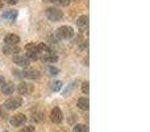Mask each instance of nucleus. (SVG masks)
<instances>
[{"label":"nucleus","instance_id":"2eb2a0df","mask_svg":"<svg viewBox=\"0 0 150 132\" xmlns=\"http://www.w3.org/2000/svg\"><path fill=\"white\" fill-rule=\"evenodd\" d=\"M76 25L79 26V28H87L88 26V16H86V15H82V16H79V17L76 19Z\"/></svg>","mask_w":150,"mask_h":132},{"label":"nucleus","instance_id":"39448f33","mask_svg":"<svg viewBox=\"0 0 150 132\" xmlns=\"http://www.w3.org/2000/svg\"><path fill=\"white\" fill-rule=\"evenodd\" d=\"M21 74H23L24 78H28V79H40V78H41V73H40V70L32 69V67H26Z\"/></svg>","mask_w":150,"mask_h":132},{"label":"nucleus","instance_id":"c756f323","mask_svg":"<svg viewBox=\"0 0 150 132\" xmlns=\"http://www.w3.org/2000/svg\"><path fill=\"white\" fill-rule=\"evenodd\" d=\"M0 118H5V112L0 110Z\"/></svg>","mask_w":150,"mask_h":132},{"label":"nucleus","instance_id":"9d476101","mask_svg":"<svg viewBox=\"0 0 150 132\" xmlns=\"http://www.w3.org/2000/svg\"><path fill=\"white\" fill-rule=\"evenodd\" d=\"M41 61L42 62H45V64H54V62H57L58 61V56L55 54V53H47V54H42L41 57Z\"/></svg>","mask_w":150,"mask_h":132},{"label":"nucleus","instance_id":"1a4fd4ad","mask_svg":"<svg viewBox=\"0 0 150 132\" xmlns=\"http://www.w3.org/2000/svg\"><path fill=\"white\" fill-rule=\"evenodd\" d=\"M26 122V116L24 114H17L11 119V124L13 127H20V126H24V123Z\"/></svg>","mask_w":150,"mask_h":132},{"label":"nucleus","instance_id":"7c9ffc66","mask_svg":"<svg viewBox=\"0 0 150 132\" xmlns=\"http://www.w3.org/2000/svg\"><path fill=\"white\" fill-rule=\"evenodd\" d=\"M3 5H4V1H3V0H0V9L3 8Z\"/></svg>","mask_w":150,"mask_h":132},{"label":"nucleus","instance_id":"cd10ccee","mask_svg":"<svg viewBox=\"0 0 150 132\" xmlns=\"http://www.w3.org/2000/svg\"><path fill=\"white\" fill-rule=\"evenodd\" d=\"M5 83V81H4V77L3 75H0V88H1V86Z\"/></svg>","mask_w":150,"mask_h":132},{"label":"nucleus","instance_id":"0eeeda50","mask_svg":"<svg viewBox=\"0 0 150 132\" xmlns=\"http://www.w3.org/2000/svg\"><path fill=\"white\" fill-rule=\"evenodd\" d=\"M12 61H13V64H16L17 66L25 67V69L29 66V64H30V61H29L28 58L25 57V56H13Z\"/></svg>","mask_w":150,"mask_h":132},{"label":"nucleus","instance_id":"423d86ee","mask_svg":"<svg viewBox=\"0 0 150 132\" xmlns=\"http://www.w3.org/2000/svg\"><path fill=\"white\" fill-rule=\"evenodd\" d=\"M50 120H52L53 123H55V124H59L63 120V114L59 107H54V108L52 110V112H50Z\"/></svg>","mask_w":150,"mask_h":132},{"label":"nucleus","instance_id":"5701e85b","mask_svg":"<svg viewBox=\"0 0 150 132\" xmlns=\"http://www.w3.org/2000/svg\"><path fill=\"white\" fill-rule=\"evenodd\" d=\"M88 91H90V83L83 82L82 83V93L83 94H88Z\"/></svg>","mask_w":150,"mask_h":132},{"label":"nucleus","instance_id":"aec40b11","mask_svg":"<svg viewBox=\"0 0 150 132\" xmlns=\"http://www.w3.org/2000/svg\"><path fill=\"white\" fill-rule=\"evenodd\" d=\"M61 88H62V81H54V82H52V90L53 91H59Z\"/></svg>","mask_w":150,"mask_h":132},{"label":"nucleus","instance_id":"f8f14e48","mask_svg":"<svg viewBox=\"0 0 150 132\" xmlns=\"http://www.w3.org/2000/svg\"><path fill=\"white\" fill-rule=\"evenodd\" d=\"M1 91H3V94H5V95H12V94L15 93V85H13L12 82L4 83V85L1 86Z\"/></svg>","mask_w":150,"mask_h":132},{"label":"nucleus","instance_id":"f3484780","mask_svg":"<svg viewBox=\"0 0 150 132\" xmlns=\"http://www.w3.org/2000/svg\"><path fill=\"white\" fill-rule=\"evenodd\" d=\"M26 58H28L29 61H37L40 58V54L37 50H32V52H26Z\"/></svg>","mask_w":150,"mask_h":132},{"label":"nucleus","instance_id":"6e6552de","mask_svg":"<svg viewBox=\"0 0 150 132\" xmlns=\"http://www.w3.org/2000/svg\"><path fill=\"white\" fill-rule=\"evenodd\" d=\"M4 42H5V45H9V46H17V44L20 42V37H18L17 34L9 33L5 36Z\"/></svg>","mask_w":150,"mask_h":132},{"label":"nucleus","instance_id":"7ed1b4c3","mask_svg":"<svg viewBox=\"0 0 150 132\" xmlns=\"http://www.w3.org/2000/svg\"><path fill=\"white\" fill-rule=\"evenodd\" d=\"M23 104V98L21 96H12V98H8L4 102V108L7 110H16Z\"/></svg>","mask_w":150,"mask_h":132},{"label":"nucleus","instance_id":"f03ea898","mask_svg":"<svg viewBox=\"0 0 150 132\" xmlns=\"http://www.w3.org/2000/svg\"><path fill=\"white\" fill-rule=\"evenodd\" d=\"M45 11H46V16L50 21H59L63 17L62 11L58 9V8H55V7H49Z\"/></svg>","mask_w":150,"mask_h":132},{"label":"nucleus","instance_id":"2f4dec72","mask_svg":"<svg viewBox=\"0 0 150 132\" xmlns=\"http://www.w3.org/2000/svg\"><path fill=\"white\" fill-rule=\"evenodd\" d=\"M5 132H8V131H5Z\"/></svg>","mask_w":150,"mask_h":132},{"label":"nucleus","instance_id":"412c9836","mask_svg":"<svg viewBox=\"0 0 150 132\" xmlns=\"http://www.w3.org/2000/svg\"><path fill=\"white\" fill-rule=\"evenodd\" d=\"M25 50H26V52L37 50V44H34V42H29V44H26V45H25Z\"/></svg>","mask_w":150,"mask_h":132},{"label":"nucleus","instance_id":"f257e3e1","mask_svg":"<svg viewBox=\"0 0 150 132\" xmlns=\"http://www.w3.org/2000/svg\"><path fill=\"white\" fill-rule=\"evenodd\" d=\"M74 33H75V32H74L73 26H70V25H62V26H59V28L55 31L57 37H58V39H61V40H70V39H73Z\"/></svg>","mask_w":150,"mask_h":132},{"label":"nucleus","instance_id":"4468645a","mask_svg":"<svg viewBox=\"0 0 150 132\" xmlns=\"http://www.w3.org/2000/svg\"><path fill=\"white\" fill-rule=\"evenodd\" d=\"M37 52H38V54H47V53H52V49L45 42H38L37 44Z\"/></svg>","mask_w":150,"mask_h":132},{"label":"nucleus","instance_id":"a211bd4d","mask_svg":"<svg viewBox=\"0 0 150 132\" xmlns=\"http://www.w3.org/2000/svg\"><path fill=\"white\" fill-rule=\"evenodd\" d=\"M73 132H88V128L86 124H75Z\"/></svg>","mask_w":150,"mask_h":132},{"label":"nucleus","instance_id":"c85d7f7f","mask_svg":"<svg viewBox=\"0 0 150 132\" xmlns=\"http://www.w3.org/2000/svg\"><path fill=\"white\" fill-rule=\"evenodd\" d=\"M45 3H58V0H44Z\"/></svg>","mask_w":150,"mask_h":132},{"label":"nucleus","instance_id":"ddd939ff","mask_svg":"<svg viewBox=\"0 0 150 132\" xmlns=\"http://www.w3.org/2000/svg\"><path fill=\"white\" fill-rule=\"evenodd\" d=\"M78 107H79L80 110H83V111H87V110L90 108V101H88V98L82 96V98L78 99Z\"/></svg>","mask_w":150,"mask_h":132},{"label":"nucleus","instance_id":"dca6fc26","mask_svg":"<svg viewBox=\"0 0 150 132\" xmlns=\"http://www.w3.org/2000/svg\"><path fill=\"white\" fill-rule=\"evenodd\" d=\"M3 53H4V54H16V53H20V48L7 45V46L3 48Z\"/></svg>","mask_w":150,"mask_h":132},{"label":"nucleus","instance_id":"20e7f679","mask_svg":"<svg viewBox=\"0 0 150 132\" xmlns=\"http://www.w3.org/2000/svg\"><path fill=\"white\" fill-rule=\"evenodd\" d=\"M17 91L20 95H30L34 91V86L30 85V83L21 82V83H18V86H17Z\"/></svg>","mask_w":150,"mask_h":132},{"label":"nucleus","instance_id":"393cba45","mask_svg":"<svg viewBox=\"0 0 150 132\" xmlns=\"http://www.w3.org/2000/svg\"><path fill=\"white\" fill-rule=\"evenodd\" d=\"M49 73H50V75H57L59 73V69L55 66H49Z\"/></svg>","mask_w":150,"mask_h":132},{"label":"nucleus","instance_id":"bb28decb","mask_svg":"<svg viewBox=\"0 0 150 132\" xmlns=\"http://www.w3.org/2000/svg\"><path fill=\"white\" fill-rule=\"evenodd\" d=\"M4 3H7L9 5H16L18 3V0H4Z\"/></svg>","mask_w":150,"mask_h":132},{"label":"nucleus","instance_id":"9b49d317","mask_svg":"<svg viewBox=\"0 0 150 132\" xmlns=\"http://www.w3.org/2000/svg\"><path fill=\"white\" fill-rule=\"evenodd\" d=\"M17 16H18V12L17 11H13V9L5 11V12L3 13V19H4V20H8V21H15L16 19H17Z\"/></svg>","mask_w":150,"mask_h":132},{"label":"nucleus","instance_id":"4be33fe9","mask_svg":"<svg viewBox=\"0 0 150 132\" xmlns=\"http://www.w3.org/2000/svg\"><path fill=\"white\" fill-rule=\"evenodd\" d=\"M75 86H76V85H75V82H74V83H71V85L69 86V87L66 88L65 91H63V96H69V95H70V93L74 90V87H75Z\"/></svg>","mask_w":150,"mask_h":132},{"label":"nucleus","instance_id":"b1692460","mask_svg":"<svg viewBox=\"0 0 150 132\" xmlns=\"http://www.w3.org/2000/svg\"><path fill=\"white\" fill-rule=\"evenodd\" d=\"M34 131H36L34 126H26V127H24L23 130H20L18 132H34Z\"/></svg>","mask_w":150,"mask_h":132},{"label":"nucleus","instance_id":"6ab92c4d","mask_svg":"<svg viewBox=\"0 0 150 132\" xmlns=\"http://www.w3.org/2000/svg\"><path fill=\"white\" fill-rule=\"evenodd\" d=\"M45 118V114L42 111H36L33 114V120H36V122H42Z\"/></svg>","mask_w":150,"mask_h":132},{"label":"nucleus","instance_id":"a878e982","mask_svg":"<svg viewBox=\"0 0 150 132\" xmlns=\"http://www.w3.org/2000/svg\"><path fill=\"white\" fill-rule=\"evenodd\" d=\"M58 3H59L62 7H67V5L71 3V0H58Z\"/></svg>","mask_w":150,"mask_h":132}]
</instances>
